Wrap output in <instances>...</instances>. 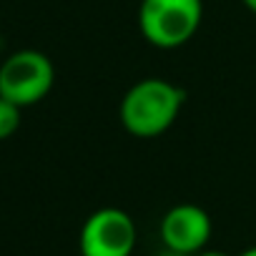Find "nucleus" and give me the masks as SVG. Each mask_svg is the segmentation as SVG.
<instances>
[{"mask_svg": "<svg viewBox=\"0 0 256 256\" xmlns=\"http://www.w3.org/2000/svg\"><path fill=\"white\" fill-rule=\"evenodd\" d=\"M184 90L164 78H144L120 100V123L136 138H156L176 123Z\"/></svg>", "mask_w": 256, "mask_h": 256, "instance_id": "f257e3e1", "label": "nucleus"}, {"mask_svg": "<svg viewBox=\"0 0 256 256\" xmlns=\"http://www.w3.org/2000/svg\"><path fill=\"white\" fill-rule=\"evenodd\" d=\"M204 0H141V36L164 50L186 46L201 28Z\"/></svg>", "mask_w": 256, "mask_h": 256, "instance_id": "f03ea898", "label": "nucleus"}, {"mask_svg": "<svg viewBox=\"0 0 256 256\" xmlns=\"http://www.w3.org/2000/svg\"><path fill=\"white\" fill-rule=\"evenodd\" d=\"M56 80V68L50 58L40 50L26 48L8 56L0 66V98L20 108L43 100Z\"/></svg>", "mask_w": 256, "mask_h": 256, "instance_id": "7ed1b4c3", "label": "nucleus"}, {"mask_svg": "<svg viewBox=\"0 0 256 256\" xmlns=\"http://www.w3.org/2000/svg\"><path fill=\"white\" fill-rule=\"evenodd\" d=\"M136 246V224L123 208H98L80 228L83 256H131Z\"/></svg>", "mask_w": 256, "mask_h": 256, "instance_id": "20e7f679", "label": "nucleus"}, {"mask_svg": "<svg viewBox=\"0 0 256 256\" xmlns=\"http://www.w3.org/2000/svg\"><path fill=\"white\" fill-rule=\"evenodd\" d=\"M211 236V218L196 204H178L161 221V238L168 251L196 256Z\"/></svg>", "mask_w": 256, "mask_h": 256, "instance_id": "39448f33", "label": "nucleus"}, {"mask_svg": "<svg viewBox=\"0 0 256 256\" xmlns=\"http://www.w3.org/2000/svg\"><path fill=\"white\" fill-rule=\"evenodd\" d=\"M20 128V106L0 98V141H8Z\"/></svg>", "mask_w": 256, "mask_h": 256, "instance_id": "423d86ee", "label": "nucleus"}, {"mask_svg": "<svg viewBox=\"0 0 256 256\" xmlns=\"http://www.w3.org/2000/svg\"><path fill=\"white\" fill-rule=\"evenodd\" d=\"M196 256H228L226 251H198Z\"/></svg>", "mask_w": 256, "mask_h": 256, "instance_id": "0eeeda50", "label": "nucleus"}, {"mask_svg": "<svg viewBox=\"0 0 256 256\" xmlns=\"http://www.w3.org/2000/svg\"><path fill=\"white\" fill-rule=\"evenodd\" d=\"M241 3H244V6H246V8L254 13V16H256V0H241Z\"/></svg>", "mask_w": 256, "mask_h": 256, "instance_id": "6e6552de", "label": "nucleus"}, {"mask_svg": "<svg viewBox=\"0 0 256 256\" xmlns=\"http://www.w3.org/2000/svg\"><path fill=\"white\" fill-rule=\"evenodd\" d=\"M158 256H186V254H176V251H168V248H166V251L158 254Z\"/></svg>", "mask_w": 256, "mask_h": 256, "instance_id": "1a4fd4ad", "label": "nucleus"}, {"mask_svg": "<svg viewBox=\"0 0 256 256\" xmlns=\"http://www.w3.org/2000/svg\"><path fill=\"white\" fill-rule=\"evenodd\" d=\"M241 256H256V246H251V248H246Z\"/></svg>", "mask_w": 256, "mask_h": 256, "instance_id": "9d476101", "label": "nucleus"}]
</instances>
